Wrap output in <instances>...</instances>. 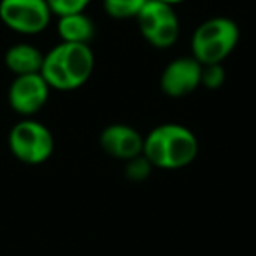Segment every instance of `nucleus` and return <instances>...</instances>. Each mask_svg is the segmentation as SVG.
<instances>
[{
    "instance_id": "obj_8",
    "label": "nucleus",
    "mask_w": 256,
    "mask_h": 256,
    "mask_svg": "<svg viewBox=\"0 0 256 256\" xmlns=\"http://www.w3.org/2000/svg\"><path fill=\"white\" fill-rule=\"evenodd\" d=\"M202 84V65L193 56H181L164 68L160 88L172 98L190 95Z\"/></svg>"
},
{
    "instance_id": "obj_7",
    "label": "nucleus",
    "mask_w": 256,
    "mask_h": 256,
    "mask_svg": "<svg viewBox=\"0 0 256 256\" xmlns=\"http://www.w3.org/2000/svg\"><path fill=\"white\" fill-rule=\"evenodd\" d=\"M50 90L40 74L16 76L9 88V106L22 116H32L46 106Z\"/></svg>"
},
{
    "instance_id": "obj_1",
    "label": "nucleus",
    "mask_w": 256,
    "mask_h": 256,
    "mask_svg": "<svg viewBox=\"0 0 256 256\" xmlns=\"http://www.w3.org/2000/svg\"><path fill=\"white\" fill-rule=\"evenodd\" d=\"M95 67V56L90 44L60 42L44 54L39 74L48 86L58 92L78 90L90 79Z\"/></svg>"
},
{
    "instance_id": "obj_6",
    "label": "nucleus",
    "mask_w": 256,
    "mask_h": 256,
    "mask_svg": "<svg viewBox=\"0 0 256 256\" xmlns=\"http://www.w3.org/2000/svg\"><path fill=\"white\" fill-rule=\"evenodd\" d=\"M51 9L46 0H0V20L12 32L36 36L51 22Z\"/></svg>"
},
{
    "instance_id": "obj_12",
    "label": "nucleus",
    "mask_w": 256,
    "mask_h": 256,
    "mask_svg": "<svg viewBox=\"0 0 256 256\" xmlns=\"http://www.w3.org/2000/svg\"><path fill=\"white\" fill-rule=\"evenodd\" d=\"M148 0H104V9L114 20L137 18Z\"/></svg>"
},
{
    "instance_id": "obj_13",
    "label": "nucleus",
    "mask_w": 256,
    "mask_h": 256,
    "mask_svg": "<svg viewBox=\"0 0 256 256\" xmlns=\"http://www.w3.org/2000/svg\"><path fill=\"white\" fill-rule=\"evenodd\" d=\"M46 2L50 6L51 12L60 18V16L84 12V9L88 8L92 0H46Z\"/></svg>"
},
{
    "instance_id": "obj_3",
    "label": "nucleus",
    "mask_w": 256,
    "mask_h": 256,
    "mask_svg": "<svg viewBox=\"0 0 256 256\" xmlns=\"http://www.w3.org/2000/svg\"><path fill=\"white\" fill-rule=\"evenodd\" d=\"M238 42V26L234 20L216 16L196 26L192 37V56L200 65H221Z\"/></svg>"
},
{
    "instance_id": "obj_14",
    "label": "nucleus",
    "mask_w": 256,
    "mask_h": 256,
    "mask_svg": "<svg viewBox=\"0 0 256 256\" xmlns=\"http://www.w3.org/2000/svg\"><path fill=\"white\" fill-rule=\"evenodd\" d=\"M224 81L223 67L221 65H202V84L214 90L220 88Z\"/></svg>"
},
{
    "instance_id": "obj_5",
    "label": "nucleus",
    "mask_w": 256,
    "mask_h": 256,
    "mask_svg": "<svg viewBox=\"0 0 256 256\" xmlns=\"http://www.w3.org/2000/svg\"><path fill=\"white\" fill-rule=\"evenodd\" d=\"M137 25L142 37L158 50H167L179 37V20L174 6L158 0H148L137 14Z\"/></svg>"
},
{
    "instance_id": "obj_2",
    "label": "nucleus",
    "mask_w": 256,
    "mask_h": 256,
    "mask_svg": "<svg viewBox=\"0 0 256 256\" xmlns=\"http://www.w3.org/2000/svg\"><path fill=\"white\" fill-rule=\"evenodd\" d=\"M198 154V140L188 126L165 123L154 126L142 144V156L150 165L176 170L190 165Z\"/></svg>"
},
{
    "instance_id": "obj_15",
    "label": "nucleus",
    "mask_w": 256,
    "mask_h": 256,
    "mask_svg": "<svg viewBox=\"0 0 256 256\" xmlns=\"http://www.w3.org/2000/svg\"><path fill=\"white\" fill-rule=\"evenodd\" d=\"M158 2H164V4H168V6H176V4L184 2V0H158Z\"/></svg>"
},
{
    "instance_id": "obj_11",
    "label": "nucleus",
    "mask_w": 256,
    "mask_h": 256,
    "mask_svg": "<svg viewBox=\"0 0 256 256\" xmlns=\"http://www.w3.org/2000/svg\"><path fill=\"white\" fill-rule=\"evenodd\" d=\"M56 28L58 36L62 37V42L90 44L95 37V23L84 12L60 16Z\"/></svg>"
},
{
    "instance_id": "obj_9",
    "label": "nucleus",
    "mask_w": 256,
    "mask_h": 256,
    "mask_svg": "<svg viewBox=\"0 0 256 256\" xmlns=\"http://www.w3.org/2000/svg\"><path fill=\"white\" fill-rule=\"evenodd\" d=\"M144 137L130 124H109L100 134V146L116 160H136L142 156Z\"/></svg>"
},
{
    "instance_id": "obj_10",
    "label": "nucleus",
    "mask_w": 256,
    "mask_h": 256,
    "mask_svg": "<svg viewBox=\"0 0 256 256\" xmlns=\"http://www.w3.org/2000/svg\"><path fill=\"white\" fill-rule=\"evenodd\" d=\"M44 54L30 44H16L6 53V67L14 76L39 74Z\"/></svg>"
},
{
    "instance_id": "obj_4",
    "label": "nucleus",
    "mask_w": 256,
    "mask_h": 256,
    "mask_svg": "<svg viewBox=\"0 0 256 256\" xmlns=\"http://www.w3.org/2000/svg\"><path fill=\"white\" fill-rule=\"evenodd\" d=\"M9 150L23 164H44L53 154V134L42 123L26 118L12 126L9 134Z\"/></svg>"
}]
</instances>
